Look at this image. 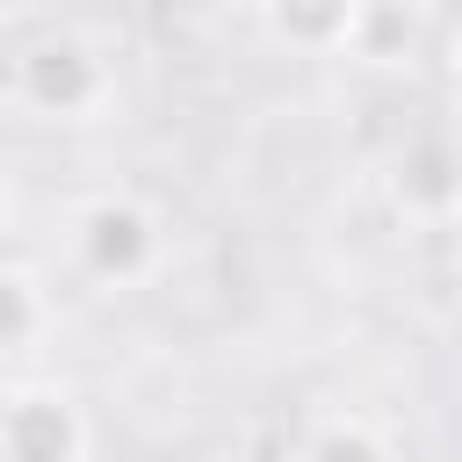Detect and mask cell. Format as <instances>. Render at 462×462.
Masks as SVG:
<instances>
[{
	"label": "cell",
	"mask_w": 462,
	"mask_h": 462,
	"mask_svg": "<svg viewBox=\"0 0 462 462\" xmlns=\"http://www.w3.org/2000/svg\"><path fill=\"white\" fill-rule=\"evenodd\" d=\"M166 253H173L166 209L144 202L137 188H94L65 209V260L94 289H144L159 282Z\"/></svg>",
	"instance_id": "6da1fadb"
},
{
	"label": "cell",
	"mask_w": 462,
	"mask_h": 462,
	"mask_svg": "<svg viewBox=\"0 0 462 462\" xmlns=\"http://www.w3.org/2000/svg\"><path fill=\"white\" fill-rule=\"evenodd\" d=\"M7 87L36 123H101L116 108V65L87 36H65V29L22 43L7 65Z\"/></svg>",
	"instance_id": "7a4b0ae2"
},
{
	"label": "cell",
	"mask_w": 462,
	"mask_h": 462,
	"mask_svg": "<svg viewBox=\"0 0 462 462\" xmlns=\"http://www.w3.org/2000/svg\"><path fill=\"white\" fill-rule=\"evenodd\" d=\"M94 426L65 383H14L0 397V462H87Z\"/></svg>",
	"instance_id": "3957f363"
},
{
	"label": "cell",
	"mask_w": 462,
	"mask_h": 462,
	"mask_svg": "<svg viewBox=\"0 0 462 462\" xmlns=\"http://www.w3.org/2000/svg\"><path fill=\"white\" fill-rule=\"evenodd\" d=\"M383 195L397 209V224L411 231H448L455 224V195H462V173H455V144L440 130H419L390 152V173H383Z\"/></svg>",
	"instance_id": "277c9868"
},
{
	"label": "cell",
	"mask_w": 462,
	"mask_h": 462,
	"mask_svg": "<svg viewBox=\"0 0 462 462\" xmlns=\"http://www.w3.org/2000/svg\"><path fill=\"white\" fill-rule=\"evenodd\" d=\"M361 0H260V29L296 58H346Z\"/></svg>",
	"instance_id": "5b68a950"
},
{
	"label": "cell",
	"mask_w": 462,
	"mask_h": 462,
	"mask_svg": "<svg viewBox=\"0 0 462 462\" xmlns=\"http://www.w3.org/2000/svg\"><path fill=\"white\" fill-rule=\"evenodd\" d=\"M51 339V296L29 267L0 260V361H22Z\"/></svg>",
	"instance_id": "8992f818"
},
{
	"label": "cell",
	"mask_w": 462,
	"mask_h": 462,
	"mask_svg": "<svg viewBox=\"0 0 462 462\" xmlns=\"http://www.w3.org/2000/svg\"><path fill=\"white\" fill-rule=\"evenodd\" d=\"M289 462H390V440H383L361 411H318V419L296 433Z\"/></svg>",
	"instance_id": "52a82bcc"
},
{
	"label": "cell",
	"mask_w": 462,
	"mask_h": 462,
	"mask_svg": "<svg viewBox=\"0 0 462 462\" xmlns=\"http://www.w3.org/2000/svg\"><path fill=\"white\" fill-rule=\"evenodd\" d=\"M411 43H419V29H411V14L397 0H361V22H354L346 58H361V65H404Z\"/></svg>",
	"instance_id": "ba28073f"
},
{
	"label": "cell",
	"mask_w": 462,
	"mask_h": 462,
	"mask_svg": "<svg viewBox=\"0 0 462 462\" xmlns=\"http://www.w3.org/2000/svg\"><path fill=\"white\" fill-rule=\"evenodd\" d=\"M14 224V195H7V173H0V231Z\"/></svg>",
	"instance_id": "9c48e42d"
},
{
	"label": "cell",
	"mask_w": 462,
	"mask_h": 462,
	"mask_svg": "<svg viewBox=\"0 0 462 462\" xmlns=\"http://www.w3.org/2000/svg\"><path fill=\"white\" fill-rule=\"evenodd\" d=\"M224 7H245V14H260V0H224Z\"/></svg>",
	"instance_id": "30bf717a"
},
{
	"label": "cell",
	"mask_w": 462,
	"mask_h": 462,
	"mask_svg": "<svg viewBox=\"0 0 462 462\" xmlns=\"http://www.w3.org/2000/svg\"><path fill=\"white\" fill-rule=\"evenodd\" d=\"M224 462H238V455H224Z\"/></svg>",
	"instance_id": "8fae6325"
}]
</instances>
